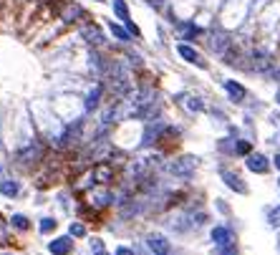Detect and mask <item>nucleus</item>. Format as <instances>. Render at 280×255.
<instances>
[{"mask_svg":"<svg viewBox=\"0 0 280 255\" xmlns=\"http://www.w3.org/2000/svg\"><path fill=\"white\" fill-rule=\"evenodd\" d=\"M109 86H111V94H116V96L131 94V74L124 61H114L109 66Z\"/></svg>","mask_w":280,"mask_h":255,"instance_id":"1","label":"nucleus"},{"mask_svg":"<svg viewBox=\"0 0 280 255\" xmlns=\"http://www.w3.org/2000/svg\"><path fill=\"white\" fill-rule=\"evenodd\" d=\"M167 169H169L174 177H189V174L197 169V157H192V154L179 157V159H177V162H172Z\"/></svg>","mask_w":280,"mask_h":255,"instance_id":"2","label":"nucleus"},{"mask_svg":"<svg viewBox=\"0 0 280 255\" xmlns=\"http://www.w3.org/2000/svg\"><path fill=\"white\" fill-rule=\"evenodd\" d=\"M230 46H232V41H230V36H227L225 31H212V33H209V48H212L217 56H225V53L230 51Z\"/></svg>","mask_w":280,"mask_h":255,"instance_id":"3","label":"nucleus"},{"mask_svg":"<svg viewBox=\"0 0 280 255\" xmlns=\"http://www.w3.org/2000/svg\"><path fill=\"white\" fill-rule=\"evenodd\" d=\"M164 132H167V124H164V121H149V124H147V129H144V139H142V144H144V147L154 144V142H157Z\"/></svg>","mask_w":280,"mask_h":255,"instance_id":"4","label":"nucleus"},{"mask_svg":"<svg viewBox=\"0 0 280 255\" xmlns=\"http://www.w3.org/2000/svg\"><path fill=\"white\" fill-rule=\"evenodd\" d=\"M147 247H149V252H152V255H167L169 242H167V237H164V235L152 232V235H147Z\"/></svg>","mask_w":280,"mask_h":255,"instance_id":"5","label":"nucleus"},{"mask_svg":"<svg viewBox=\"0 0 280 255\" xmlns=\"http://www.w3.org/2000/svg\"><path fill=\"white\" fill-rule=\"evenodd\" d=\"M41 154H43L41 144H31V147H26L23 152H18V162H21V164H33V162L41 159Z\"/></svg>","mask_w":280,"mask_h":255,"instance_id":"6","label":"nucleus"},{"mask_svg":"<svg viewBox=\"0 0 280 255\" xmlns=\"http://www.w3.org/2000/svg\"><path fill=\"white\" fill-rule=\"evenodd\" d=\"M247 169L257 172V174H265L270 169V164H267V159L262 154H247Z\"/></svg>","mask_w":280,"mask_h":255,"instance_id":"7","label":"nucleus"},{"mask_svg":"<svg viewBox=\"0 0 280 255\" xmlns=\"http://www.w3.org/2000/svg\"><path fill=\"white\" fill-rule=\"evenodd\" d=\"M111 177H114V169L109 167V164H96L94 167V172H91V179L94 182H99V184H106V182H111Z\"/></svg>","mask_w":280,"mask_h":255,"instance_id":"8","label":"nucleus"},{"mask_svg":"<svg viewBox=\"0 0 280 255\" xmlns=\"http://www.w3.org/2000/svg\"><path fill=\"white\" fill-rule=\"evenodd\" d=\"M222 182L230 187V189H235L237 195H245L247 192V187L242 184V179L237 177V174H232V172H227V169H222Z\"/></svg>","mask_w":280,"mask_h":255,"instance_id":"9","label":"nucleus"},{"mask_svg":"<svg viewBox=\"0 0 280 255\" xmlns=\"http://www.w3.org/2000/svg\"><path fill=\"white\" fill-rule=\"evenodd\" d=\"M71 247H74L71 237H56L53 242H48V250H51L53 255H68Z\"/></svg>","mask_w":280,"mask_h":255,"instance_id":"10","label":"nucleus"},{"mask_svg":"<svg viewBox=\"0 0 280 255\" xmlns=\"http://www.w3.org/2000/svg\"><path fill=\"white\" fill-rule=\"evenodd\" d=\"M81 16H84V8L76 6V3H66V8L61 11V21H63V23H74V21H79Z\"/></svg>","mask_w":280,"mask_h":255,"instance_id":"11","label":"nucleus"},{"mask_svg":"<svg viewBox=\"0 0 280 255\" xmlns=\"http://www.w3.org/2000/svg\"><path fill=\"white\" fill-rule=\"evenodd\" d=\"M177 53L184 58V61H189V63H197V66H204V61L199 58V53L192 48V46H187V43H179L177 46Z\"/></svg>","mask_w":280,"mask_h":255,"instance_id":"12","label":"nucleus"},{"mask_svg":"<svg viewBox=\"0 0 280 255\" xmlns=\"http://www.w3.org/2000/svg\"><path fill=\"white\" fill-rule=\"evenodd\" d=\"M81 33H84V38H86L91 46H101V43H104V33L99 31V26H86Z\"/></svg>","mask_w":280,"mask_h":255,"instance_id":"13","label":"nucleus"},{"mask_svg":"<svg viewBox=\"0 0 280 255\" xmlns=\"http://www.w3.org/2000/svg\"><path fill=\"white\" fill-rule=\"evenodd\" d=\"M222 86H225V91L232 96V101H242V99H245V86H240L237 81H222Z\"/></svg>","mask_w":280,"mask_h":255,"instance_id":"14","label":"nucleus"},{"mask_svg":"<svg viewBox=\"0 0 280 255\" xmlns=\"http://www.w3.org/2000/svg\"><path fill=\"white\" fill-rule=\"evenodd\" d=\"M212 242H217V245H230V242H232V232H230L227 227H215V230H212Z\"/></svg>","mask_w":280,"mask_h":255,"instance_id":"15","label":"nucleus"},{"mask_svg":"<svg viewBox=\"0 0 280 255\" xmlns=\"http://www.w3.org/2000/svg\"><path fill=\"white\" fill-rule=\"evenodd\" d=\"M101 91H104V86H101V84L91 89V94L86 96V111H94V109L99 106V99H101Z\"/></svg>","mask_w":280,"mask_h":255,"instance_id":"16","label":"nucleus"},{"mask_svg":"<svg viewBox=\"0 0 280 255\" xmlns=\"http://www.w3.org/2000/svg\"><path fill=\"white\" fill-rule=\"evenodd\" d=\"M91 202H96L99 207H106V205L114 202V195L106 192V189H99V192H91Z\"/></svg>","mask_w":280,"mask_h":255,"instance_id":"17","label":"nucleus"},{"mask_svg":"<svg viewBox=\"0 0 280 255\" xmlns=\"http://www.w3.org/2000/svg\"><path fill=\"white\" fill-rule=\"evenodd\" d=\"M111 3H114V13H116V18L124 21V23H129L131 18H129V8H126L124 0H111Z\"/></svg>","mask_w":280,"mask_h":255,"instance_id":"18","label":"nucleus"},{"mask_svg":"<svg viewBox=\"0 0 280 255\" xmlns=\"http://www.w3.org/2000/svg\"><path fill=\"white\" fill-rule=\"evenodd\" d=\"M0 192H3L6 197H16V195L21 192V187H18V182H13V179H3V182H0Z\"/></svg>","mask_w":280,"mask_h":255,"instance_id":"19","label":"nucleus"},{"mask_svg":"<svg viewBox=\"0 0 280 255\" xmlns=\"http://www.w3.org/2000/svg\"><path fill=\"white\" fill-rule=\"evenodd\" d=\"M182 99H184V106H187L189 111H202V109H204L202 99H197V96H182Z\"/></svg>","mask_w":280,"mask_h":255,"instance_id":"20","label":"nucleus"},{"mask_svg":"<svg viewBox=\"0 0 280 255\" xmlns=\"http://www.w3.org/2000/svg\"><path fill=\"white\" fill-rule=\"evenodd\" d=\"M111 33H114L119 41H124V43H126V41H129V36H131V33H129V28H121V26H116L114 21H111Z\"/></svg>","mask_w":280,"mask_h":255,"instance_id":"21","label":"nucleus"},{"mask_svg":"<svg viewBox=\"0 0 280 255\" xmlns=\"http://www.w3.org/2000/svg\"><path fill=\"white\" fill-rule=\"evenodd\" d=\"M13 227H18V230H28L31 227V222H28V217L26 215H13Z\"/></svg>","mask_w":280,"mask_h":255,"instance_id":"22","label":"nucleus"},{"mask_svg":"<svg viewBox=\"0 0 280 255\" xmlns=\"http://www.w3.org/2000/svg\"><path fill=\"white\" fill-rule=\"evenodd\" d=\"M179 28H182V33H184V41H189V38H194V36L199 33L197 26H192V23H182Z\"/></svg>","mask_w":280,"mask_h":255,"instance_id":"23","label":"nucleus"},{"mask_svg":"<svg viewBox=\"0 0 280 255\" xmlns=\"http://www.w3.org/2000/svg\"><path fill=\"white\" fill-rule=\"evenodd\" d=\"M68 232H71V237H84V235H86V227H84L81 222H71Z\"/></svg>","mask_w":280,"mask_h":255,"instance_id":"24","label":"nucleus"},{"mask_svg":"<svg viewBox=\"0 0 280 255\" xmlns=\"http://www.w3.org/2000/svg\"><path fill=\"white\" fill-rule=\"evenodd\" d=\"M91 250H94V255H109V252L104 250V242H101L99 237H94V240H91Z\"/></svg>","mask_w":280,"mask_h":255,"instance_id":"25","label":"nucleus"},{"mask_svg":"<svg viewBox=\"0 0 280 255\" xmlns=\"http://www.w3.org/2000/svg\"><path fill=\"white\" fill-rule=\"evenodd\" d=\"M91 69H94V71H99V74L104 71V63H101V56H99V53H94V51H91Z\"/></svg>","mask_w":280,"mask_h":255,"instance_id":"26","label":"nucleus"},{"mask_svg":"<svg viewBox=\"0 0 280 255\" xmlns=\"http://www.w3.org/2000/svg\"><path fill=\"white\" fill-rule=\"evenodd\" d=\"M53 227H56V220H53V217H43V220H41V232H51Z\"/></svg>","mask_w":280,"mask_h":255,"instance_id":"27","label":"nucleus"},{"mask_svg":"<svg viewBox=\"0 0 280 255\" xmlns=\"http://www.w3.org/2000/svg\"><path fill=\"white\" fill-rule=\"evenodd\" d=\"M267 220H270V225H272V227H280V207H275V210H270V215H267Z\"/></svg>","mask_w":280,"mask_h":255,"instance_id":"28","label":"nucleus"},{"mask_svg":"<svg viewBox=\"0 0 280 255\" xmlns=\"http://www.w3.org/2000/svg\"><path fill=\"white\" fill-rule=\"evenodd\" d=\"M250 149H252V147H250V142H245V139L235 144V152H237V154H250Z\"/></svg>","mask_w":280,"mask_h":255,"instance_id":"29","label":"nucleus"},{"mask_svg":"<svg viewBox=\"0 0 280 255\" xmlns=\"http://www.w3.org/2000/svg\"><path fill=\"white\" fill-rule=\"evenodd\" d=\"M220 255H237V247H232V242L230 245H220Z\"/></svg>","mask_w":280,"mask_h":255,"instance_id":"30","label":"nucleus"},{"mask_svg":"<svg viewBox=\"0 0 280 255\" xmlns=\"http://www.w3.org/2000/svg\"><path fill=\"white\" fill-rule=\"evenodd\" d=\"M116 255H134V250H129V247H116Z\"/></svg>","mask_w":280,"mask_h":255,"instance_id":"31","label":"nucleus"},{"mask_svg":"<svg viewBox=\"0 0 280 255\" xmlns=\"http://www.w3.org/2000/svg\"><path fill=\"white\" fill-rule=\"evenodd\" d=\"M126 28H129V33H131V36H139V28H136V26H134L131 21L126 23Z\"/></svg>","mask_w":280,"mask_h":255,"instance_id":"32","label":"nucleus"},{"mask_svg":"<svg viewBox=\"0 0 280 255\" xmlns=\"http://www.w3.org/2000/svg\"><path fill=\"white\" fill-rule=\"evenodd\" d=\"M6 242H8V237H6V230L0 227V245H6Z\"/></svg>","mask_w":280,"mask_h":255,"instance_id":"33","label":"nucleus"},{"mask_svg":"<svg viewBox=\"0 0 280 255\" xmlns=\"http://www.w3.org/2000/svg\"><path fill=\"white\" fill-rule=\"evenodd\" d=\"M272 76H275V79L280 81V69H275V71H272Z\"/></svg>","mask_w":280,"mask_h":255,"instance_id":"34","label":"nucleus"},{"mask_svg":"<svg viewBox=\"0 0 280 255\" xmlns=\"http://www.w3.org/2000/svg\"><path fill=\"white\" fill-rule=\"evenodd\" d=\"M275 167H277V169H280V154H277V157H275Z\"/></svg>","mask_w":280,"mask_h":255,"instance_id":"35","label":"nucleus"},{"mask_svg":"<svg viewBox=\"0 0 280 255\" xmlns=\"http://www.w3.org/2000/svg\"><path fill=\"white\" fill-rule=\"evenodd\" d=\"M275 101H277V104H280V89H277V94H275Z\"/></svg>","mask_w":280,"mask_h":255,"instance_id":"36","label":"nucleus"}]
</instances>
